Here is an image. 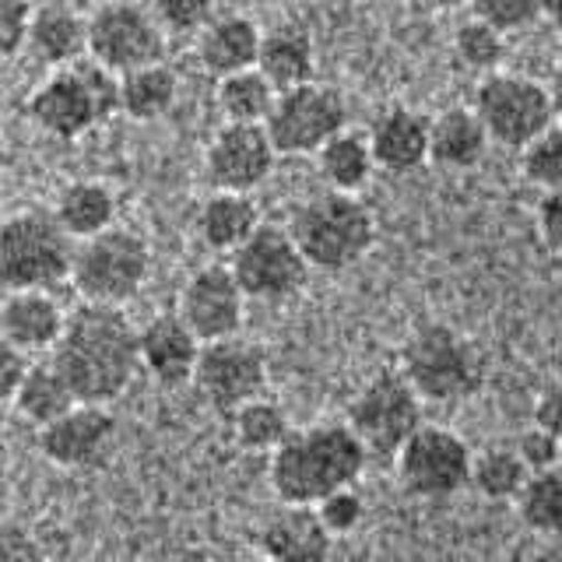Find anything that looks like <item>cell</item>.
<instances>
[{"label": "cell", "mask_w": 562, "mask_h": 562, "mask_svg": "<svg viewBox=\"0 0 562 562\" xmlns=\"http://www.w3.org/2000/svg\"><path fill=\"white\" fill-rule=\"evenodd\" d=\"M29 53L46 67H67L78 64L88 53V18H81L75 8L49 0V4L32 11L29 22Z\"/></svg>", "instance_id": "cell-23"}, {"label": "cell", "mask_w": 562, "mask_h": 562, "mask_svg": "<svg viewBox=\"0 0 562 562\" xmlns=\"http://www.w3.org/2000/svg\"><path fill=\"white\" fill-rule=\"evenodd\" d=\"M316 166H321L327 187L356 193L376 169L373 148H369V134L348 131V127L338 131L321 151H316Z\"/></svg>", "instance_id": "cell-32"}, {"label": "cell", "mask_w": 562, "mask_h": 562, "mask_svg": "<svg viewBox=\"0 0 562 562\" xmlns=\"http://www.w3.org/2000/svg\"><path fill=\"white\" fill-rule=\"evenodd\" d=\"M274 99H278V88L260 67H246V70H236V75L218 78L215 102L225 123H268Z\"/></svg>", "instance_id": "cell-31"}, {"label": "cell", "mask_w": 562, "mask_h": 562, "mask_svg": "<svg viewBox=\"0 0 562 562\" xmlns=\"http://www.w3.org/2000/svg\"><path fill=\"white\" fill-rule=\"evenodd\" d=\"M289 233L313 271L338 274L373 250L376 222L356 193L348 190H321L292 211Z\"/></svg>", "instance_id": "cell-3"}, {"label": "cell", "mask_w": 562, "mask_h": 562, "mask_svg": "<svg viewBox=\"0 0 562 562\" xmlns=\"http://www.w3.org/2000/svg\"><path fill=\"white\" fill-rule=\"evenodd\" d=\"M151 11L169 35H198L215 18V0H151Z\"/></svg>", "instance_id": "cell-39"}, {"label": "cell", "mask_w": 562, "mask_h": 562, "mask_svg": "<svg viewBox=\"0 0 562 562\" xmlns=\"http://www.w3.org/2000/svg\"><path fill=\"white\" fill-rule=\"evenodd\" d=\"M334 541L338 538L324 527L316 506H303V503L274 506L260 520L257 531L260 559L268 562H330Z\"/></svg>", "instance_id": "cell-17"}, {"label": "cell", "mask_w": 562, "mask_h": 562, "mask_svg": "<svg viewBox=\"0 0 562 562\" xmlns=\"http://www.w3.org/2000/svg\"><path fill=\"white\" fill-rule=\"evenodd\" d=\"M113 436H116V418L110 415V408L105 404L78 401L57 422L40 429V450L57 468H85L99 461L105 447L113 443Z\"/></svg>", "instance_id": "cell-18"}, {"label": "cell", "mask_w": 562, "mask_h": 562, "mask_svg": "<svg viewBox=\"0 0 562 562\" xmlns=\"http://www.w3.org/2000/svg\"><path fill=\"white\" fill-rule=\"evenodd\" d=\"M369 464V450L348 422H316L292 429L268 453V485L278 503L316 506L334 488L356 485Z\"/></svg>", "instance_id": "cell-2"}, {"label": "cell", "mask_w": 562, "mask_h": 562, "mask_svg": "<svg viewBox=\"0 0 562 562\" xmlns=\"http://www.w3.org/2000/svg\"><path fill=\"white\" fill-rule=\"evenodd\" d=\"M278 148L263 123H225L204 151V169L215 190L254 193L274 172Z\"/></svg>", "instance_id": "cell-15"}, {"label": "cell", "mask_w": 562, "mask_h": 562, "mask_svg": "<svg viewBox=\"0 0 562 562\" xmlns=\"http://www.w3.org/2000/svg\"><path fill=\"white\" fill-rule=\"evenodd\" d=\"M228 268H233L246 299H260V303H285V299L299 295L313 271L289 228L268 222L257 225V233L233 254Z\"/></svg>", "instance_id": "cell-13"}, {"label": "cell", "mask_w": 562, "mask_h": 562, "mask_svg": "<svg viewBox=\"0 0 562 562\" xmlns=\"http://www.w3.org/2000/svg\"><path fill=\"white\" fill-rule=\"evenodd\" d=\"M32 369L29 351H22L18 345H11L4 334H0V401H14L18 386H22L25 373Z\"/></svg>", "instance_id": "cell-43"}, {"label": "cell", "mask_w": 562, "mask_h": 562, "mask_svg": "<svg viewBox=\"0 0 562 562\" xmlns=\"http://www.w3.org/2000/svg\"><path fill=\"white\" fill-rule=\"evenodd\" d=\"M514 506L527 531L541 538H562V464L535 471Z\"/></svg>", "instance_id": "cell-34"}, {"label": "cell", "mask_w": 562, "mask_h": 562, "mask_svg": "<svg viewBox=\"0 0 562 562\" xmlns=\"http://www.w3.org/2000/svg\"><path fill=\"white\" fill-rule=\"evenodd\" d=\"M32 11L29 0H0V60L14 57L29 43Z\"/></svg>", "instance_id": "cell-41"}, {"label": "cell", "mask_w": 562, "mask_h": 562, "mask_svg": "<svg viewBox=\"0 0 562 562\" xmlns=\"http://www.w3.org/2000/svg\"><path fill=\"white\" fill-rule=\"evenodd\" d=\"M257 67L274 81V88H292L316 78V49L303 25L285 22L263 32Z\"/></svg>", "instance_id": "cell-27"}, {"label": "cell", "mask_w": 562, "mask_h": 562, "mask_svg": "<svg viewBox=\"0 0 562 562\" xmlns=\"http://www.w3.org/2000/svg\"><path fill=\"white\" fill-rule=\"evenodd\" d=\"M151 274V246L127 225H113L105 233L81 239L75 250L70 285L85 303L127 306L148 285Z\"/></svg>", "instance_id": "cell-7"}, {"label": "cell", "mask_w": 562, "mask_h": 562, "mask_svg": "<svg viewBox=\"0 0 562 562\" xmlns=\"http://www.w3.org/2000/svg\"><path fill=\"white\" fill-rule=\"evenodd\" d=\"M25 113L43 134L78 140L120 113V75L92 57L57 67L43 85H35Z\"/></svg>", "instance_id": "cell-4"}, {"label": "cell", "mask_w": 562, "mask_h": 562, "mask_svg": "<svg viewBox=\"0 0 562 562\" xmlns=\"http://www.w3.org/2000/svg\"><path fill=\"white\" fill-rule=\"evenodd\" d=\"M520 172L527 183L541 190L562 187V123L555 120L552 127H544L531 145L520 148Z\"/></svg>", "instance_id": "cell-36"}, {"label": "cell", "mask_w": 562, "mask_h": 562, "mask_svg": "<svg viewBox=\"0 0 562 562\" xmlns=\"http://www.w3.org/2000/svg\"><path fill=\"white\" fill-rule=\"evenodd\" d=\"M535 422L549 429V432L562 436V380L549 383L538 394V401H535Z\"/></svg>", "instance_id": "cell-45"}, {"label": "cell", "mask_w": 562, "mask_h": 562, "mask_svg": "<svg viewBox=\"0 0 562 562\" xmlns=\"http://www.w3.org/2000/svg\"><path fill=\"white\" fill-rule=\"evenodd\" d=\"M140 327L123 306L81 303L67 313V324L53 366L60 369L78 401L85 404H113L131 391L140 373Z\"/></svg>", "instance_id": "cell-1"}, {"label": "cell", "mask_w": 562, "mask_h": 562, "mask_svg": "<svg viewBox=\"0 0 562 562\" xmlns=\"http://www.w3.org/2000/svg\"><path fill=\"white\" fill-rule=\"evenodd\" d=\"M541 18L562 32V0H541Z\"/></svg>", "instance_id": "cell-48"}, {"label": "cell", "mask_w": 562, "mask_h": 562, "mask_svg": "<svg viewBox=\"0 0 562 562\" xmlns=\"http://www.w3.org/2000/svg\"><path fill=\"white\" fill-rule=\"evenodd\" d=\"M78 404L75 391H70V383L64 380V373L57 366L49 362H35L22 386H18L14 394V408L18 415H22L25 422H32V426H49V422H57L64 412H70Z\"/></svg>", "instance_id": "cell-29"}, {"label": "cell", "mask_w": 562, "mask_h": 562, "mask_svg": "<svg viewBox=\"0 0 562 562\" xmlns=\"http://www.w3.org/2000/svg\"><path fill=\"white\" fill-rule=\"evenodd\" d=\"M0 432H4V401H0Z\"/></svg>", "instance_id": "cell-49"}, {"label": "cell", "mask_w": 562, "mask_h": 562, "mask_svg": "<svg viewBox=\"0 0 562 562\" xmlns=\"http://www.w3.org/2000/svg\"><path fill=\"white\" fill-rule=\"evenodd\" d=\"M453 53L468 70L485 78L492 70H499L506 57V35L499 29H492L488 22H482V18H468V22H461L453 32Z\"/></svg>", "instance_id": "cell-35"}, {"label": "cell", "mask_w": 562, "mask_h": 562, "mask_svg": "<svg viewBox=\"0 0 562 562\" xmlns=\"http://www.w3.org/2000/svg\"><path fill=\"white\" fill-rule=\"evenodd\" d=\"M260 211L250 193L215 190L198 211V236L215 254H236L239 246L257 233Z\"/></svg>", "instance_id": "cell-25"}, {"label": "cell", "mask_w": 562, "mask_h": 562, "mask_svg": "<svg viewBox=\"0 0 562 562\" xmlns=\"http://www.w3.org/2000/svg\"><path fill=\"white\" fill-rule=\"evenodd\" d=\"M0 123H4V116H0Z\"/></svg>", "instance_id": "cell-51"}, {"label": "cell", "mask_w": 562, "mask_h": 562, "mask_svg": "<svg viewBox=\"0 0 562 562\" xmlns=\"http://www.w3.org/2000/svg\"><path fill=\"white\" fill-rule=\"evenodd\" d=\"M471 464L474 450L461 432L422 422L394 453V479L412 499L439 503L471 488Z\"/></svg>", "instance_id": "cell-8"}, {"label": "cell", "mask_w": 562, "mask_h": 562, "mask_svg": "<svg viewBox=\"0 0 562 562\" xmlns=\"http://www.w3.org/2000/svg\"><path fill=\"white\" fill-rule=\"evenodd\" d=\"M369 148L376 169L394 176L415 172L429 162V120L408 105H391L369 127Z\"/></svg>", "instance_id": "cell-21"}, {"label": "cell", "mask_w": 562, "mask_h": 562, "mask_svg": "<svg viewBox=\"0 0 562 562\" xmlns=\"http://www.w3.org/2000/svg\"><path fill=\"white\" fill-rule=\"evenodd\" d=\"M176 313L183 316L187 327L198 334L204 345L222 341L239 334L243 327L246 292L228 263H204V268H198L187 278Z\"/></svg>", "instance_id": "cell-16"}, {"label": "cell", "mask_w": 562, "mask_h": 562, "mask_svg": "<svg viewBox=\"0 0 562 562\" xmlns=\"http://www.w3.org/2000/svg\"><path fill=\"white\" fill-rule=\"evenodd\" d=\"M488 145L492 137L474 110L453 105V110H443L429 120V162L443 169L468 172L474 166H482Z\"/></svg>", "instance_id": "cell-24"}, {"label": "cell", "mask_w": 562, "mask_h": 562, "mask_svg": "<svg viewBox=\"0 0 562 562\" xmlns=\"http://www.w3.org/2000/svg\"><path fill=\"white\" fill-rule=\"evenodd\" d=\"M412 8L418 11H429V14H439V11H457V8H468L471 0H408Z\"/></svg>", "instance_id": "cell-46"}, {"label": "cell", "mask_w": 562, "mask_h": 562, "mask_svg": "<svg viewBox=\"0 0 562 562\" xmlns=\"http://www.w3.org/2000/svg\"><path fill=\"white\" fill-rule=\"evenodd\" d=\"M166 29L140 0H105L88 14V57L113 75H127L166 57Z\"/></svg>", "instance_id": "cell-11"}, {"label": "cell", "mask_w": 562, "mask_h": 562, "mask_svg": "<svg viewBox=\"0 0 562 562\" xmlns=\"http://www.w3.org/2000/svg\"><path fill=\"white\" fill-rule=\"evenodd\" d=\"M538 236L552 254L562 257V187L541 193V201H538Z\"/></svg>", "instance_id": "cell-44"}, {"label": "cell", "mask_w": 562, "mask_h": 562, "mask_svg": "<svg viewBox=\"0 0 562 562\" xmlns=\"http://www.w3.org/2000/svg\"><path fill=\"white\" fill-rule=\"evenodd\" d=\"M401 373L426 404H461L485 383V356L450 324H418L401 345Z\"/></svg>", "instance_id": "cell-5"}, {"label": "cell", "mask_w": 562, "mask_h": 562, "mask_svg": "<svg viewBox=\"0 0 562 562\" xmlns=\"http://www.w3.org/2000/svg\"><path fill=\"white\" fill-rule=\"evenodd\" d=\"M228 418H233L236 443L246 453H274L281 443H285V436L292 432L289 412L281 408L278 401H271L268 394L246 401L243 408H236Z\"/></svg>", "instance_id": "cell-33"}, {"label": "cell", "mask_w": 562, "mask_h": 562, "mask_svg": "<svg viewBox=\"0 0 562 562\" xmlns=\"http://www.w3.org/2000/svg\"><path fill=\"white\" fill-rule=\"evenodd\" d=\"M0 562H46V552L29 527L0 524Z\"/></svg>", "instance_id": "cell-42"}, {"label": "cell", "mask_w": 562, "mask_h": 562, "mask_svg": "<svg viewBox=\"0 0 562 562\" xmlns=\"http://www.w3.org/2000/svg\"><path fill=\"white\" fill-rule=\"evenodd\" d=\"M78 239L67 236L53 207H18L0 222V285L8 292H53L75 271Z\"/></svg>", "instance_id": "cell-6"}, {"label": "cell", "mask_w": 562, "mask_h": 562, "mask_svg": "<svg viewBox=\"0 0 562 562\" xmlns=\"http://www.w3.org/2000/svg\"><path fill=\"white\" fill-rule=\"evenodd\" d=\"M345 95L334 85L313 78L303 85L281 88L263 127H268L278 155H316L334 134L345 131Z\"/></svg>", "instance_id": "cell-12"}, {"label": "cell", "mask_w": 562, "mask_h": 562, "mask_svg": "<svg viewBox=\"0 0 562 562\" xmlns=\"http://www.w3.org/2000/svg\"><path fill=\"white\" fill-rule=\"evenodd\" d=\"M531 471L514 443H492L474 453L471 464V488L488 503H517Z\"/></svg>", "instance_id": "cell-30"}, {"label": "cell", "mask_w": 562, "mask_h": 562, "mask_svg": "<svg viewBox=\"0 0 562 562\" xmlns=\"http://www.w3.org/2000/svg\"><path fill=\"white\" fill-rule=\"evenodd\" d=\"M426 401L418 397L415 386L404 380L401 369H383V373L369 376L356 397L348 401V426L362 439L369 457L380 461H394V453L404 447L422 422Z\"/></svg>", "instance_id": "cell-9"}, {"label": "cell", "mask_w": 562, "mask_h": 562, "mask_svg": "<svg viewBox=\"0 0 562 562\" xmlns=\"http://www.w3.org/2000/svg\"><path fill=\"white\" fill-rule=\"evenodd\" d=\"M316 514H321L324 527L334 538H348V535H356L366 520V499L356 485H345L316 503Z\"/></svg>", "instance_id": "cell-37"}, {"label": "cell", "mask_w": 562, "mask_h": 562, "mask_svg": "<svg viewBox=\"0 0 562 562\" xmlns=\"http://www.w3.org/2000/svg\"><path fill=\"white\" fill-rule=\"evenodd\" d=\"M263 32L250 14H215L198 32V60L207 75L225 78L257 67Z\"/></svg>", "instance_id": "cell-22"}, {"label": "cell", "mask_w": 562, "mask_h": 562, "mask_svg": "<svg viewBox=\"0 0 562 562\" xmlns=\"http://www.w3.org/2000/svg\"><path fill=\"white\" fill-rule=\"evenodd\" d=\"M193 386L207 401V408H215L218 415H233L246 401L268 391V356H263L260 345L239 338V334L207 341L201 348Z\"/></svg>", "instance_id": "cell-14"}, {"label": "cell", "mask_w": 562, "mask_h": 562, "mask_svg": "<svg viewBox=\"0 0 562 562\" xmlns=\"http://www.w3.org/2000/svg\"><path fill=\"white\" fill-rule=\"evenodd\" d=\"M140 369L166 391L193 383L204 341L187 327L180 313H155L140 327Z\"/></svg>", "instance_id": "cell-19"}, {"label": "cell", "mask_w": 562, "mask_h": 562, "mask_svg": "<svg viewBox=\"0 0 562 562\" xmlns=\"http://www.w3.org/2000/svg\"><path fill=\"white\" fill-rule=\"evenodd\" d=\"M474 18H482L503 35L531 29L541 18V0H471Z\"/></svg>", "instance_id": "cell-38"}, {"label": "cell", "mask_w": 562, "mask_h": 562, "mask_svg": "<svg viewBox=\"0 0 562 562\" xmlns=\"http://www.w3.org/2000/svg\"><path fill=\"white\" fill-rule=\"evenodd\" d=\"M116 211H120L116 193L110 183H102V180L67 183L57 193V204H53V215H57V222L67 228V236L78 239V243L105 233V228H113Z\"/></svg>", "instance_id": "cell-26"}, {"label": "cell", "mask_w": 562, "mask_h": 562, "mask_svg": "<svg viewBox=\"0 0 562 562\" xmlns=\"http://www.w3.org/2000/svg\"><path fill=\"white\" fill-rule=\"evenodd\" d=\"M257 562H268V559H257Z\"/></svg>", "instance_id": "cell-50"}, {"label": "cell", "mask_w": 562, "mask_h": 562, "mask_svg": "<svg viewBox=\"0 0 562 562\" xmlns=\"http://www.w3.org/2000/svg\"><path fill=\"white\" fill-rule=\"evenodd\" d=\"M471 110L485 123L492 145L517 151L555 123L549 85L527 75H509V70H492L479 81Z\"/></svg>", "instance_id": "cell-10"}, {"label": "cell", "mask_w": 562, "mask_h": 562, "mask_svg": "<svg viewBox=\"0 0 562 562\" xmlns=\"http://www.w3.org/2000/svg\"><path fill=\"white\" fill-rule=\"evenodd\" d=\"M517 453L524 457L527 471H549V468H559L562 464V436L549 432L538 422H531L517 439H514Z\"/></svg>", "instance_id": "cell-40"}, {"label": "cell", "mask_w": 562, "mask_h": 562, "mask_svg": "<svg viewBox=\"0 0 562 562\" xmlns=\"http://www.w3.org/2000/svg\"><path fill=\"white\" fill-rule=\"evenodd\" d=\"M180 95V78L166 60L145 64L120 75V113L137 123L162 120Z\"/></svg>", "instance_id": "cell-28"}, {"label": "cell", "mask_w": 562, "mask_h": 562, "mask_svg": "<svg viewBox=\"0 0 562 562\" xmlns=\"http://www.w3.org/2000/svg\"><path fill=\"white\" fill-rule=\"evenodd\" d=\"M67 313L53 299V292L18 289L0 299V334L29 356L35 351H53L64 334Z\"/></svg>", "instance_id": "cell-20"}, {"label": "cell", "mask_w": 562, "mask_h": 562, "mask_svg": "<svg viewBox=\"0 0 562 562\" xmlns=\"http://www.w3.org/2000/svg\"><path fill=\"white\" fill-rule=\"evenodd\" d=\"M549 95H552V113H555V120L562 123V64L555 67V75H552V81H549Z\"/></svg>", "instance_id": "cell-47"}]
</instances>
